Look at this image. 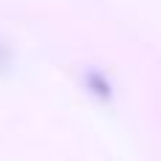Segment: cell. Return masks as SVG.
I'll list each match as a JSON object with an SVG mask.
<instances>
[{
	"label": "cell",
	"mask_w": 161,
	"mask_h": 161,
	"mask_svg": "<svg viewBox=\"0 0 161 161\" xmlns=\"http://www.w3.org/2000/svg\"><path fill=\"white\" fill-rule=\"evenodd\" d=\"M88 88H91V91H102V93H99L102 99H108V96L113 93V91H110V85L105 82V76H99L96 71H91V74H88Z\"/></svg>",
	"instance_id": "1"
},
{
	"label": "cell",
	"mask_w": 161,
	"mask_h": 161,
	"mask_svg": "<svg viewBox=\"0 0 161 161\" xmlns=\"http://www.w3.org/2000/svg\"><path fill=\"white\" fill-rule=\"evenodd\" d=\"M6 68H11V51L0 42V71H6Z\"/></svg>",
	"instance_id": "2"
}]
</instances>
